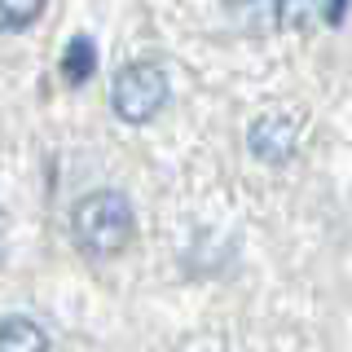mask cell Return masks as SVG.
<instances>
[{
  "label": "cell",
  "mask_w": 352,
  "mask_h": 352,
  "mask_svg": "<svg viewBox=\"0 0 352 352\" xmlns=\"http://www.w3.org/2000/svg\"><path fill=\"white\" fill-rule=\"evenodd\" d=\"M71 229H75V242H80L93 260H110L132 242L137 216H132V203L119 190H93L75 203Z\"/></svg>",
  "instance_id": "cell-1"
},
{
  "label": "cell",
  "mask_w": 352,
  "mask_h": 352,
  "mask_svg": "<svg viewBox=\"0 0 352 352\" xmlns=\"http://www.w3.org/2000/svg\"><path fill=\"white\" fill-rule=\"evenodd\" d=\"M168 71L159 62H132L115 75V93L110 106L124 124H150L163 106H168Z\"/></svg>",
  "instance_id": "cell-2"
},
{
  "label": "cell",
  "mask_w": 352,
  "mask_h": 352,
  "mask_svg": "<svg viewBox=\"0 0 352 352\" xmlns=\"http://www.w3.org/2000/svg\"><path fill=\"white\" fill-rule=\"evenodd\" d=\"M247 146L260 163H286L295 150H300V124L291 115H260L247 132Z\"/></svg>",
  "instance_id": "cell-3"
},
{
  "label": "cell",
  "mask_w": 352,
  "mask_h": 352,
  "mask_svg": "<svg viewBox=\"0 0 352 352\" xmlns=\"http://www.w3.org/2000/svg\"><path fill=\"white\" fill-rule=\"evenodd\" d=\"M0 352H49V335L31 317H5L0 322Z\"/></svg>",
  "instance_id": "cell-4"
},
{
  "label": "cell",
  "mask_w": 352,
  "mask_h": 352,
  "mask_svg": "<svg viewBox=\"0 0 352 352\" xmlns=\"http://www.w3.org/2000/svg\"><path fill=\"white\" fill-rule=\"evenodd\" d=\"M93 71H97V49H93V40H88V36H75L71 44H66V58H62V80L80 88V84L93 80Z\"/></svg>",
  "instance_id": "cell-5"
},
{
  "label": "cell",
  "mask_w": 352,
  "mask_h": 352,
  "mask_svg": "<svg viewBox=\"0 0 352 352\" xmlns=\"http://www.w3.org/2000/svg\"><path fill=\"white\" fill-rule=\"evenodd\" d=\"M269 5H273V22H278V27L304 31L322 18V0H269Z\"/></svg>",
  "instance_id": "cell-6"
},
{
  "label": "cell",
  "mask_w": 352,
  "mask_h": 352,
  "mask_svg": "<svg viewBox=\"0 0 352 352\" xmlns=\"http://www.w3.org/2000/svg\"><path fill=\"white\" fill-rule=\"evenodd\" d=\"M44 14V0H0V31H27Z\"/></svg>",
  "instance_id": "cell-7"
},
{
  "label": "cell",
  "mask_w": 352,
  "mask_h": 352,
  "mask_svg": "<svg viewBox=\"0 0 352 352\" xmlns=\"http://www.w3.org/2000/svg\"><path fill=\"white\" fill-rule=\"evenodd\" d=\"M344 5H348V0H330V9H322V18L330 22V27H339V22H344Z\"/></svg>",
  "instance_id": "cell-8"
}]
</instances>
